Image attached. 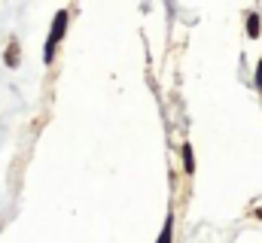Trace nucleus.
Masks as SVG:
<instances>
[{
    "label": "nucleus",
    "mask_w": 262,
    "mask_h": 243,
    "mask_svg": "<svg viewBox=\"0 0 262 243\" xmlns=\"http://www.w3.org/2000/svg\"><path fill=\"white\" fill-rule=\"evenodd\" d=\"M64 31H67V12L61 9V12H58V15L52 18V31H49L46 49H43V61H46V64H52V58H55V49H58V43H61Z\"/></svg>",
    "instance_id": "f257e3e1"
},
{
    "label": "nucleus",
    "mask_w": 262,
    "mask_h": 243,
    "mask_svg": "<svg viewBox=\"0 0 262 243\" xmlns=\"http://www.w3.org/2000/svg\"><path fill=\"white\" fill-rule=\"evenodd\" d=\"M171 237H174V216L168 213V216H165V225H162V234H159L156 243H174Z\"/></svg>",
    "instance_id": "f03ea898"
},
{
    "label": "nucleus",
    "mask_w": 262,
    "mask_h": 243,
    "mask_svg": "<svg viewBox=\"0 0 262 243\" xmlns=\"http://www.w3.org/2000/svg\"><path fill=\"white\" fill-rule=\"evenodd\" d=\"M183 171H186V174L195 171V158H192V146H189V143L183 146Z\"/></svg>",
    "instance_id": "7ed1b4c3"
},
{
    "label": "nucleus",
    "mask_w": 262,
    "mask_h": 243,
    "mask_svg": "<svg viewBox=\"0 0 262 243\" xmlns=\"http://www.w3.org/2000/svg\"><path fill=\"white\" fill-rule=\"evenodd\" d=\"M247 34H250L253 40L259 37V15H256V12H253V15H247Z\"/></svg>",
    "instance_id": "20e7f679"
},
{
    "label": "nucleus",
    "mask_w": 262,
    "mask_h": 243,
    "mask_svg": "<svg viewBox=\"0 0 262 243\" xmlns=\"http://www.w3.org/2000/svg\"><path fill=\"white\" fill-rule=\"evenodd\" d=\"M3 58H6V64H9V67H18V46L12 43V46L6 49V55H3Z\"/></svg>",
    "instance_id": "39448f33"
},
{
    "label": "nucleus",
    "mask_w": 262,
    "mask_h": 243,
    "mask_svg": "<svg viewBox=\"0 0 262 243\" xmlns=\"http://www.w3.org/2000/svg\"><path fill=\"white\" fill-rule=\"evenodd\" d=\"M256 85L262 88V58H259V67H256Z\"/></svg>",
    "instance_id": "423d86ee"
}]
</instances>
